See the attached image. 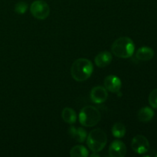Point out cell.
I'll list each match as a JSON object with an SVG mask.
<instances>
[{"label":"cell","instance_id":"obj_1","mask_svg":"<svg viewBox=\"0 0 157 157\" xmlns=\"http://www.w3.org/2000/svg\"><path fill=\"white\" fill-rule=\"evenodd\" d=\"M94 67L92 62L87 58L77 59L71 67V75L77 81L82 82L91 76Z\"/></svg>","mask_w":157,"mask_h":157},{"label":"cell","instance_id":"obj_13","mask_svg":"<svg viewBox=\"0 0 157 157\" xmlns=\"http://www.w3.org/2000/svg\"><path fill=\"white\" fill-rule=\"evenodd\" d=\"M154 116V111L149 107H144L139 110L137 114L138 120L141 122L147 123L151 121Z\"/></svg>","mask_w":157,"mask_h":157},{"label":"cell","instance_id":"obj_8","mask_svg":"<svg viewBox=\"0 0 157 157\" xmlns=\"http://www.w3.org/2000/svg\"><path fill=\"white\" fill-rule=\"evenodd\" d=\"M90 99L95 104H101L105 102L108 98L107 90L102 86L94 87L90 91Z\"/></svg>","mask_w":157,"mask_h":157},{"label":"cell","instance_id":"obj_9","mask_svg":"<svg viewBox=\"0 0 157 157\" xmlns=\"http://www.w3.org/2000/svg\"><path fill=\"white\" fill-rule=\"evenodd\" d=\"M104 84L105 88L112 93H117L121 87V79L115 75H109L106 77Z\"/></svg>","mask_w":157,"mask_h":157},{"label":"cell","instance_id":"obj_10","mask_svg":"<svg viewBox=\"0 0 157 157\" xmlns=\"http://www.w3.org/2000/svg\"><path fill=\"white\" fill-rule=\"evenodd\" d=\"M68 133L71 137L78 143H84L87 139V132L82 127H71Z\"/></svg>","mask_w":157,"mask_h":157},{"label":"cell","instance_id":"obj_20","mask_svg":"<svg viewBox=\"0 0 157 157\" xmlns=\"http://www.w3.org/2000/svg\"><path fill=\"white\" fill-rule=\"evenodd\" d=\"M156 156H157V154H156Z\"/></svg>","mask_w":157,"mask_h":157},{"label":"cell","instance_id":"obj_16","mask_svg":"<svg viewBox=\"0 0 157 157\" xmlns=\"http://www.w3.org/2000/svg\"><path fill=\"white\" fill-rule=\"evenodd\" d=\"M88 155V151L84 146H75L70 151V156L72 157H87Z\"/></svg>","mask_w":157,"mask_h":157},{"label":"cell","instance_id":"obj_7","mask_svg":"<svg viewBox=\"0 0 157 157\" xmlns=\"http://www.w3.org/2000/svg\"><path fill=\"white\" fill-rule=\"evenodd\" d=\"M108 153L110 157H124L127 154V147L124 143L116 140L110 144Z\"/></svg>","mask_w":157,"mask_h":157},{"label":"cell","instance_id":"obj_19","mask_svg":"<svg viewBox=\"0 0 157 157\" xmlns=\"http://www.w3.org/2000/svg\"><path fill=\"white\" fill-rule=\"evenodd\" d=\"M93 156H100L98 154V153H95V152H94V154L90 155V157H93Z\"/></svg>","mask_w":157,"mask_h":157},{"label":"cell","instance_id":"obj_6","mask_svg":"<svg viewBox=\"0 0 157 157\" xmlns=\"http://www.w3.org/2000/svg\"><path fill=\"white\" fill-rule=\"evenodd\" d=\"M131 147L135 153L144 154L148 152L150 149V143L147 137L143 135H136L132 140Z\"/></svg>","mask_w":157,"mask_h":157},{"label":"cell","instance_id":"obj_3","mask_svg":"<svg viewBox=\"0 0 157 157\" xmlns=\"http://www.w3.org/2000/svg\"><path fill=\"white\" fill-rule=\"evenodd\" d=\"M87 144L94 153H99L105 147L107 143V136L101 129H94L87 136Z\"/></svg>","mask_w":157,"mask_h":157},{"label":"cell","instance_id":"obj_12","mask_svg":"<svg viewBox=\"0 0 157 157\" xmlns=\"http://www.w3.org/2000/svg\"><path fill=\"white\" fill-rule=\"evenodd\" d=\"M153 56H154V51L151 48L147 46L139 48L136 53V58L140 61H150Z\"/></svg>","mask_w":157,"mask_h":157},{"label":"cell","instance_id":"obj_14","mask_svg":"<svg viewBox=\"0 0 157 157\" xmlns=\"http://www.w3.org/2000/svg\"><path fill=\"white\" fill-rule=\"evenodd\" d=\"M61 117L64 122L67 123L69 124H73L77 121V114L73 109L70 107H65L63 109Z\"/></svg>","mask_w":157,"mask_h":157},{"label":"cell","instance_id":"obj_2","mask_svg":"<svg viewBox=\"0 0 157 157\" xmlns=\"http://www.w3.org/2000/svg\"><path fill=\"white\" fill-rule=\"evenodd\" d=\"M135 45L131 38L121 37L117 38L111 46L112 53L120 58H128L133 55Z\"/></svg>","mask_w":157,"mask_h":157},{"label":"cell","instance_id":"obj_17","mask_svg":"<svg viewBox=\"0 0 157 157\" xmlns=\"http://www.w3.org/2000/svg\"><path fill=\"white\" fill-rule=\"evenodd\" d=\"M28 6L27 3L25 2H19L16 3L15 6V12L16 13L19 14V15H22V14L25 13L27 11Z\"/></svg>","mask_w":157,"mask_h":157},{"label":"cell","instance_id":"obj_11","mask_svg":"<svg viewBox=\"0 0 157 157\" xmlns=\"http://www.w3.org/2000/svg\"><path fill=\"white\" fill-rule=\"evenodd\" d=\"M112 55L108 52H100L96 57H95L94 62L98 67H105L110 64L112 61Z\"/></svg>","mask_w":157,"mask_h":157},{"label":"cell","instance_id":"obj_18","mask_svg":"<svg viewBox=\"0 0 157 157\" xmlns=\"http://www.w3.org/2000/svg\"><path fill=\"white\" fill-rule=\"evenodd\" d=\"M149 103L153 108L157 109V88L154 89L149 95Z\"/></svg>","mask_w":157,"mask_h":157},{"label":"cell","instance_id":"obj_15","mask_svg":"<svg viewBox=\"0 0 157 157\" xmlns=\"http://www.w3.org/2000/svg\"><path fill=\"white\" fill-rule=\"evenodd\" d=\"M126 127L123 123L117 122L112 127V134L116 138H122L126 134Z\"/></svg>","mask_w":157,"mask_h":157},{"label":"cell","instance_id":"obj_5","mask_svg":"<svg viewBox=\"0 0 157 157\" xmlns=\"http://www.w3.org/2000/svg\"><path fill=\"white\" fill-rule=\"evenodd\" d=\"M30 11L32 15L38 19L43 20L48 17L50 8L48 3L43 0H36L31 5Z\"/></svg>","mask_w":157,"mask_h":157},{"label":"cell","instance_id":"obj_4","mask_svg":"<svg viewBox=\"0 0 157 157\" xmlns=\"http://www.w3.org/2000/svg\"><path fill=\"white\" fill-rule=\"evenodd\" d=\"M101 119V112L93 106H86L83 107L79 114L81 124L86 127H92L100 122Z\"/></svg>","mask_w":157,"mask_h":157}]
</instances>
